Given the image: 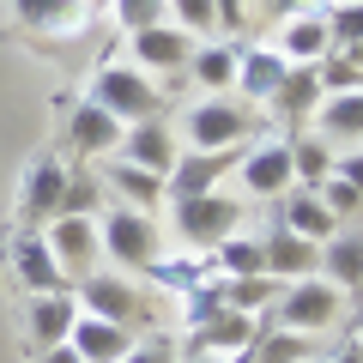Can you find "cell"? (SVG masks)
Listing matches in <instances>:
<instances>
[{"label": "cell", "instance_id": "cell-1", "mask_svg": "<svg viewBox=\"0 0 363 363\" xmlns=\"http://www.w3.org/2000/svg\"><path fill=\"white\" fill-rule=\"evenodd\" d=\"M91 104H104L109 116L121 121V128H133V121H152L157 109H164V85H157L152 73H140V67L128 61V55H109V61H97V73H91Z\"/></svg>", "mask_w": 363, "mask_h": 363}, {"label": "cell", "instance_id": "cell-2", "mask_svg": "<svg viewBox=\"0 0 363 363\" xmlns=\"http://www.w3.org/2000/svg\"><path fill=\"white\" fill-rule=\"evenodd\" d=\"M182 145L188 152H242L248 133H255V116H248V104H236V97H200L188 116H182Z\"/></svg>", "mask_w": 363, "mask_h": 363}, {"label": "cell", "instance_id": "cell-3", "mask_svg": "<svg viewBox=\"0 0 363 363\" xmlns=\"http://www.w3.org/2000/svg\"><path fill=\"white\" fill-rule=\"evenodd\" d=\"M97 236H104V255L116 260L121 272H145L152 260H164V236H157L152 212H133V206H109L97 218Z\"/></svg>", "mask_w": 363, "mask_h": 363}, {"label": "cell", "instance_id": "cell-4", "mask_svg": "<svg viewBox=\"0 0 363 363\" xmlns=\"http://www.w3.org/2000/svg\"><path fill=\"white\" fill-rule=\"evenodd\" d=\"M345 315V291L327 285L321 272L315 279H291L272 303V327H291V333H321V327H339Z\"/></svg>", "mask_w": 363, "mask_h": 363}, {"label": "cell", "instance_id": "cell-5", "mask_svg": "<svg viewBox=\"0 0 363 363\" xmlns=\"http://www.w3.org/2000/svg\"><path fill=\"white\" fill-rule=\"evenodd\" d=\"M230 230H242V200H236V194L176 200V236H182L188 248H218Z\"/></svg>", "mask_w": 363, "mask_h": 363}, {"label": "cell", "instance_id": "cell-6", "mask_svg": "<svg viewBox=\"0 0 363 363\" xmlns=\"http://www.w3.org/2000/svg\"><path fill=\"white\" fill-rule=\"evenodd\" d=\"M67 176H73V169H67L55 152H37L25 164V182H18V230H43V224L61 212Z\"/></svg>", "mask_w": 363, "mask_h": 363}, {"label": "cell", "instance_id": "cell-7", "mask_svg": "<svg viewBox=\"0 0 363 363\" xmlns=\"http://www.w3.org/2000/svg\"><path fill=\"white\" fill-rule=\"evenodd\" d=\"M188 55H194V37H188V30H176L169 18L128 30V61L140 67V73H152V79H182Z\"/></svg>", "mask_w": 363, "mask_h": 363}, {"label": "cell", "instance_id": "cell-8", "mask_svg": "<svg viewBox=\"0 0 363 363\" xmlns=\"http://www.w3.org/2000/svg\"><path fill=\"white\" fill-rule=\"evenodd\" d=\"M236 169H242V194L248 200H285L291 188H297V176H291V140H260L248 145L242 157H236Z\"/></svg>", "mask_w": 363, "mask_h": 363}, {"label": "cell", "instance_id": "cell-9", "mask_svg": "<svg viewBox=\"0 0 363 363\" xmlns=\"http://www.w3.org/2000/svg\"><path fill=\"white\" fill-rule=\"evenodd\" d=\"M272 49L285 55L291 67H315L327 49H333V37H327V13H321V0H309V6H297V13L285 18H272Z\"/></svg>", "mask_w": 363, "mask_h": 363}, {"label": "cell", "instance_id": "cell-10", "mask_svg": "<svg viewBox=\"0 0 363 363\" xmlns=\"http://www.w3.org/2000/svg\"><path fill=\"white\" fill-rule=\"evenodd\" d=\"M43 236H49L55 260H61L67 285H79V279H91L97 272V255H104V236H97V218H49L43 224Z\"/></svg>", "mask_w": 363, "mask_h": 363}, {"label": "cell", "instance_id": "cell-11", "mask_svg": "<svg viewBox=\"0 0 363 363\" xmlns=\"http://www.w3.org/2000/svg\"><path fill=\"white\" fill-rule=\"evenodd\" d=\"M73 297H79L85 315L116 321V327H140V315H145V297L128 285V279H116V272H91V279H79Z\"/></svg>", "mask_w": 363, "mask_h": 363}, {"label": "cell", "instance_id": "cell-12", "mask_svg": "<svg viewBox=\"0 0 363 363\" xmlns=\"http://www.w3.org/2000/svg\"><path fill=\"white\" fill-rule=\"evenodd\" d=\"M6 260H13L18 285H25L30 297H49V291H73V285H67V272H61V260H55V248H49V236H43V230H18L13 242H6Z\"/></svg>", "mask_w": 363, "mask_h": 363}, {"label": "cell", "instance_id": "cell-13", "mask_svg": "<svg viewBox=\"0 0 363 363\" xmlns=\"http://www.w3.org/2000/svg\"><path fill=\"white\" fill-rule=\"evenodd\" d=\"M116 157H128V164L152 169V176H169V169H176V157H182V133L169 128L164 116H152V121H133V128L121 133Z\"/></svg>", "mask_w": 363, "mask_h": 363}, {"label": "cell", "instance_id": "cell-14", "mask_svg": "<svg viewBox=\"0 0 363 363\" xmlns=\"http://www.w3.org/2000/svg\"><path fill=\"white\" fill-rule=\"evenodd\" d=\"M291 61L272 43H236V85H242V104H272L279 85H285Z\"/></svg>", "mask_w": 363, "mask_h": 363}, {"label": "cell", "instance_id": "cell-15", "mask_svg": "<svg viewBox=\"0 0 363 363\" xmlns=\"http://www.w3.org/2000/svg\"><path fill=\"white\" fill-rule=\"evenodd\" d=\"M236 157L242 152H188L182 145V157H176V169L164 176V188H169V200H194V194H218V182L236 169Z\"/></svg>", "mask_w": 363, "mask_h": 363}, {"label": "cell", "instance_id": "cell-16", "mask_svg": "<svg viewBox=\"0 0 363 363\" xmlns=\"http://www.w3.org/2000/svg\"><path fill=\"white\" fill-rule=\"evenodd\" d=\"M97 182H104V194H116V206H133V212H157V206L169 200L164 176H152V169L128 164V157H104Z\"/></svg>", "mask_w": 363, "mask_h": 363}, {"label": "cell", "instance_id": "cell-17", "mask_svg": "<svg viewBox=\"0 0 363 363\" xmlns=\"http://www.w3.org/2000/svg\"><path fill=\"white\" fill-rule=\"evenodd\" d=\"M260 248H267V279H279V285H291V279H315V272H321V242L285 230V224H272V230L260 236Z\"/></svg>", "mask_w": 363, "mask_h": 363}, {"label": "cell", "instance_id": "cell-18", "mask_svg": "<svg viewBox=\"0 0 363 363\" xmlns=\"http://www.w3.org/2000/svg\"><path fill=\"white\" fill-rule=\"evenodd\" d=\"M67 133H73V145H79V157H91V164H97V157H116V145H121V121L109 116L104 104H91V97H79L73 104V116H67Z\"/></svg>", "mask_w": 363, "mask_h": 363}, {"label": "cell", "instance_id": "cell-19", "mask_svg": "<svg viewBox=\"0 0 363 363\" xmlns=\"http://www.w3.org/2000/svg\"><path fill=\"white\" fill-rule=\"evenodd\" d=\"M67 345H73L85 363H121V357L133 351V327L97 321V315H85V309H79V321H73V333H67Z\"/></svg>", "mask_w": 363, "mask_h": 363}, {"label": "cell", "instance_id": "cell-20", "mask_svg": "<svg viewBox=\"0 0 363 363\" xmlns=\"http://www.w3.org/2000/svg\"><path fill=\"white\" fill-rule=\"evenodd\" d=\"M182 79H194L206 97H224V91L236 85V43H230V37H206V43H194V55H188Z\"/></svg>", "mask_w": 363, "mask_h": 363}, {"label": "cell", "instance_id": "cell-21", "mask_svg": "<svg viewBox=\"0 0 363 363\" xmlns=\"http://www.w3.org/2000/svg\"><path fill=\"white\" fill-rule=\"evenodd\" d=\"M315 133L327 145H363V91H327L315 109Z\"/></svg>", "mask_w": 363, "mask_h": 363}, {"label": "cell", "instance_id": "cell-22", "mask_svg": "<svg viewBox=\"0 0 363 363\" xmlns=\"http://www.w3.org/2000/svg\"><path fill=\"white\" fill-rule=\"evenodd\" d=\"M321 97H327L321 73H315V67H291V73H285V85H279V97H272L267 109H272L279 121H285V128H303V121H315Z\"/></svg>", "mask_w": 363, "mask_h": 363}, {"label": "cell", "instance_id": "cell-23", "mask_svg": "<svg viewBox=\"0 0 363 363\" xmlns=\"http://www.w3.org/2000/svg\"><path fill=\"white\" fill-rule=\"evenodd\" d=\"M79 321V297L73 291H49V297H30V345L49 351V345H67Z\"/></svg>", "mask_w": 363, "mask_h": 363}, {"label": "cell", "instance_id": "cell-24", "mask_svg": "<svg viewBox=\"0 0 363 363\" xmlns=\"http://www.w3.org/2000/svg\"><path fill=\"white\" fill-rule=\"evenodd\" d=\"M255 333H260V315H242V309L224 303L206 327H194V351H218V357H230V351L255 345Z\"/></svg>", "mask_w": 363, "mask_h": 363}, {"label": "cell", "instance_id": "cell-25", "mask_svg": "<svg viewBox=\"0 0 363 363\" xmlns=\"http://www.w3.org/2000/svg\"><path fill=\"white\" fill-rule=\"evenodd\" d=\"M13 18L18 30H37V37H67L91 18V6H79V0H13Z\"/></svg>", "mask_w": 363, "mask_h": 363}, {"label": "cell", "instance_id": "cell-26", "mask_svg": "<svg viewBox=\"0 0 363 363\" xmlns=\"http://www.w3.org/2000/svg\"><path fill=\"white\" fill-rule=\"evenodd\" d=\"M279 224L297 236H309V242H327V236H339V218L327 212V200L315 194V188H291L285 206H279Z\"/></svg>", "mask_w": 363, "mask_h": 363}, {"label": "cell", "instance_id": "cell-27", "mask_svg": "<svg viewBox=\"0 0 363 363\" xmlns=\"http://www.w3.org/2000/svg\"><path fill=\"white\" fill-rule=\"evenodd\" d=\"M321 279L339 291H357L363 285V230H339L321 242Z\"/></svg>", "mask_w": 363, "mask_h": 363}, {"label": "cell", "instance_id": "cell-28", "mask_svg": "<svg viewBox=\"0 0 363 363\" xmlns=\"http://www.w3.org/2000/svg\"><path fill=\"white\" fill-rule=\"evenodd\" d=\"M212 255H218L224 279H267V248H260V236H248V230H230Z\"/></svg>", "mask_w": 363, "mask_h": 363}, {"label": "cell", "instance_id": "cell-29", "mask_svg": "<svg viewBox=\"0 0 363 363\" xmlns=\"http://www.w3.org/2000/svg\"><path fill=\"white\" fill-rule=\"evenodd\" d=\"M291 176H297V188H321L333 176V145L321 133H297L291 140Z\"/></svg>", "mask_w": 363, "mask_h": 363}, {"label": "cell", "instance_id": "cell-30", "mask_svg": "<svg viewBox=\"0 0 363 363\" xmlns=\"http://www.w3.org/2000/svg\"><path fill=\"white\" fill-rule=\"evenodd\" d=\"M248 357H255V363H303V357H309V333H291V327H267V321H260Z\"/></svg>", "mask_w": 363, "mask_h": 363}, {"label": "cell", "instance_id": "cell-31", "mask_svg": "<svg viewBox=\"0 0 363 363\" xmlns=\"http://www.w3.org/2000/svg\"><path fill=\"white\" fill-rule=\"evenodd\" d=\"M164 13L176 30H188L194 43L218 37V0H164Z\"/></svg>", "mask_w": 363, "mask_h": 363}, {"label": "cell", "instance_id": "cell-32", "mask_svg": "<svg viewBox=\"0 0 363 363\" xmlns=\"http://www.w3.org/2000/svg\"><path fill=\"white\" fill-rule=\"evenodd\" d=\"M333 49H363V0H321Z\"/></svg>", "mask_w": 363, "mask_h": 363}, {"label": "cell", "instance_id": "cell-33", "mask_svg": "<svg viewBox=\"0 0 363 363\" xmlns=\"http://www.w3.org/2000/svg\"><path fill=\"white\" fill-rule=\"evenodd\" d=\"M97 206H104L97 169H73V176H67V194H61V212L67 218H97ZM61 212H55V218H61Z\"/></svg>", "mask_w": 363, "mask_h": 363}, {"label": "cell", "instance_id": "cell-34", "mask_svg": "<svg viewBox=\"0 0 363 363\" xmlns=\"http://www.w3.org/2000/svg\"><path fill=\"white\" fill-rule=\"evenodd\" d=\"M145 279H157V285H169V291H194V285H206V267H200V260H152Z\"/></svg>", "mask_w": 363, "mask_h": 363}, {"label": "cell", "instance_id": "cell-35", "mask_svg": "<svg viewBox=\"0 0 363 363\" xmlns=\"http://www.w3.org/2000/svg\"><path fill=\"white\" fill-rule=\"evenodd\" d=\"M315 194L327 200V212H333V218H351V212H363V194L351 188V182H339V176H327Z\"/></svg>", "mask_w": 363, "mask_h": 363}, {"label": "cell", "instance_id": "cell-36", "mask_svg": "<svg viewBox=\"0 0 363 363\" xmlns=\"http://www.w3.org/2000/svg\"><path fill=\"white\" fill-rule=\"evenodd\" d=\"M116 18H121V30L157 25V18H164V0H116Z\"/></svg>", "mask_w": 363, "mask_h": 363}, {"label": "cell", "instance_id": "cell-37", "mask_svg": "<svg viewBox=\"0 0 363 363\" xmlns=\"http://www.w3.org/2000/svg\"><path fill=\"white\" fill-rule=\"evenodd\" d=\"M333 176L351 182V188L363 194V145H357V152H333Z\"/></svg>", "mask_w": 363, "mask_h": 363}, {"label": "cell", "instance_id": "cell-38", "mask_svg": "<svg viewBox=\"0 0 363 363\" xmlns=\"http://www.w3.org/2000/svg\"><path fill=\"white\" fill-rule=\"evenodd\" d=\"M248 6H255V0H218V37H230V30H242Z\"/></svg>", "mask_w": 363, "mask_h": 363}, {"label": "cell", "instance_id": "cell-39", "mask_svg": "<svg viewBox=\"0 0 363 363\" xmlns=\"http://www.w3.org/2000/svg\"><path fill=\"white\" fill-rule=\"evenodd\" d=\"M121 363H169V351H164V345H133Z\"/></svg>", "mask_w": 363, "mask_h": 363}, {"label": "cell", "instance_id": "cell-40", "mask_svg": "<svg viewBox=\"0 0 363 363\" xmlns=\"http://www.w3.org/2000/svg\"><path fill=\"white\" fill-rule=\"evenodd\" d=\"M43 363H85V357H79L73 345H49V351H43Z\"/></svg>", "mask_w": 363, "mask_h": 363}, {"label": "cell", "instance_id": "cell-41", "mask_svg": "<svg viewBox=\"0 0 363 363\" xmlns=\"http://www.w3.org/2000/svg\"><path fill=\"white\" fill-rule=\"evenodd\" d=\"M327 363H363V345H345V351H333Z\"/></svg>", "mask_w": 363, "mask_h": 363}, {"label": "cell", "instance_id": "cell-42", "mask_svg": "<svg viewBox=\"0 0 363 363\" xmlns=\"http://www.w3.org/2000/svg\"><path fill=\"white\" fill-rule=\"evenodd\" d=\"M188 363H218V351H188Z\"/></svg>", "mask_w": 363, "mask_h": 363}, {"label": "cell", "instance_id": "cell-43", "mask_svg": "<svg viewBox=\"0 0 363 363\" xmlns=\"http://www.w3.org/2000/svg\"><path fill=\"white\" fill-rule=\"evenodd\" d=\"M218 363H255V357H248V351H230V357H218Z\"/></svg>", "mask_w": 363, "mask_h": 363}, {"label": "cell", "instance_id": "cell-44", "mask_svg": "<svg viewBox=\"0 0 363 363\" xmlns=\"http://www.w3.org/2000/svg\"><path fill=\"white\" fill-rule=\"evenodd\" d=\"M79 6H91V0H79Z\"/></svg>", "mask_w": 363, "mask_h": 363}, {"label": "cell", "instance_id": "cell-45", "mask_svg": "<svg viewBox=\"0 0 363 363\" xmlns=\"http://www.w3.org/2000/svg\"><path fill=\"white\" fill-rule=\"evenodd\" d=\"M303 363H309V357H303Z\"/></svg>", "mask_w": 363, "mask_h": 363}]
</instances>
